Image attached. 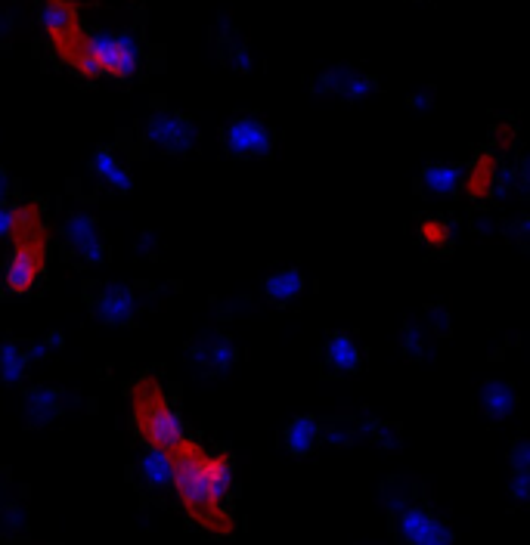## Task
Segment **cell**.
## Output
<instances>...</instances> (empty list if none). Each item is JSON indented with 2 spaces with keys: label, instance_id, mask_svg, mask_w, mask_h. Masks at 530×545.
Segmentation results:
<instances>
[{
  "label": "cell",
  "instance_id": "cell-1",
  "mask_svg": "<svg viewBox=\"0 0 530 545\" xmlns=\"http://www.w3.org/2000/svg\"><path fill=\"white\" fill-rule=\"evenodd\" d=\"M174 490L190 511V518L205 530H230L227 496L233 487V465L224 453H208L196 440L183 437L171 450Z\"/></svg>",
  "mask_w": 530,
  "mask_h": 545
},
{
  "label": "cell",
  "instance_id": "cell-2",
  "mask_svg": "<svg viewBox=\"0 0 530 545\" xmlns=\"http://www.w3.org/2000/svg\"><path fill=\"white\" fill-rule=\"evenodd\" d=\"M13 254L4 267L7 295H28L47 267V227L38 205H16L13 217Z\"/></svg>",
  "mask_w": 530,
  "mask_h": 545
},
{
  "label": "cell",
  "instance_id": "cell-3",
  "mask_svg": "<svg viewBox=\"0 0 530 545\" xmlns=\"http://www.w3.org/2000/svg\"><path fill=\"white\" fill-rule=\"evenodd\" d=\"M134 403V422L146 446H159V450H171L177 440L186 437L183 419L177 409L171 406L168 394L162 391V384H155L152 378L137 381V388L131 391Z\"/></svg>",
  "mask_w": 530,
  "mask_h": 545
},
{
  "label": "cell",
  "instance_id": "cell-4",
  "mask_svg": "<svg viewBox=\"0 0 530 545\" xmlns=\"http://www.w3.org/2000/svg\"><path fill=\"white\" fill-rule=\"evenodd\" d=\"M87 50L97 59L103 78H134L143 69V47L131 35L93 31V35H87Z\"/></svg>",
  "mask_w": 530,
  "mask_h": 545
},
{
  "label": "cell",
  "instance_id": "cell-5",
  "mask_svg": "<svg viewBox=\"0 0 530 545\" xmlns=\"http://www.w3.org/2000/svg\"><path fill=\"white\" fill-rule=\"evenodd\" d=\"M394 530H397V539L413 542V545H447V542H453V533L447 530V524L434 518L431 511L422 505H397Z\"/></svg>",
  "mask_w": 530,
  "mask_h": 545
},
{
  "label": "cell",
  "instance_id": "cell-6",
  "mask_svg": "<svg viewBox=\"0 0 530 545\" xmlns=\"http://www.w3.org/2000/svg\"><path fill=\"white\" fill-rule=\"evenodd\" d=\"M224 146L236 158H267L273 152V134L261 118L239 115L224 127Z\"/></svg>",
  "mask_w": 530,
  "mask_h": 545
},
{
  "label": "cell",
  "instance_id": "cell-7",
  "mask_svg": "<svg viewBox=\"0 0 530 545\" xmlns=\"http://www.w3.org/2000/svg\"><path fill=\"white\" fill-rule=\"evenodd\" d=\"M90 307L109 326H131L140 313V298L128 285L100 282V285H93V292H90Z\"/></svg>",
  "mask_w": 530,
  "mask_h": 545
},
{
  "label": "cell",
  "instance_id": "cell-8",
  "mask_svg": "<svg viewBox=\"0 0 530 545\" xmlns=\"http://www.w3.org/2000/svg\"><path fill=\"white\" fill-rule=\"evenodd\" d=\"M146 140L152 146H159L171 155H183L190 152L199 140V131L190 118H183L177 112H155L146 121Z\"/></svg>",
  "mask_w": 530,
  "mask_h": 545
},
{
  "label": "cell",
  "instance_id": "cell-9",
  "mask_svg": "<svg viewBox=\"0 0 530 545\" xmlns=\"http://www.w3.org/2000/svg\"><path fill=\"white\" fill-rule=\"evenodd\" d=\"M236 357V344L221 332H205L190 344V360L202 375H227Z\"/></svg>",
  "mask_w": 530,
  "mask_h": 545
},
{
  "label": "cell",
  "instance_id": "cell-10",
  "mask_svg": "<svg viewBox=\"0 0 530 545\" xmlns=\"http://www.w3.org/2000/svg\"><path fill=\"white\" fill-rule=\"evenodd\" d=\"M62 236H66V245L75 258H81L84 264H103L106 261V245L100 239L97 220L84 211L69 214L66 227H62Z\"/></svg>",
  "mask_w": 530,
  "mask_h": 545
},
{
  "label": "cell",
  "instance_id": "cell-11",
  "mask_svg": "<svg viewBox=\"0 0 530 545\" xmlns=\"http://www.w3.org/2000/svg\"><path fill=\"white\" fill-rule=\"evenodd\" d=\"M314 87L320 93H332V96H341V100L348 103H357L363 100V96L376 93V81H372V75H363L357 69H348V66H338V69H329L323 72Z\"/></svg>",
  "mask_w": 530,
  "mask_h": 545
},
{
  "label": "cell",
  "instance_id": "cell-12",
  "mask_svg": "<svg viewBox=\"0 0 530 545\" xmlns=\"http://www.w3.org/2000/svg\"><path fill=\"white\" fill-rule=\"evenodd\" d=\"M462 186L475 202L493 199V192L500 189V162H496V155H490V152L478 155L472 168L462 174Z\"/></svg>",
  "mask_w": 530,
  "mask_h": 545
},
{
  "label": "cell",
  "instance_id": "cell-13",
  "mask_svg": "<svg viewBox=\"0 0 530 545\" xmlns=\"http://www.w3.org/2000/svg\"><path fill=\"white\" fill-rule=\"evenodd\" d=\"M462 174H465V168H459V165H428L419 177V189L434 199H450L462 186Z\"/></svg>",
  "mask_w": 530,
  "mask_h": 545
},
{
  "label": "cell",
  "instance_id": "cell-14",
  "mask_svg": "<svg viewBox=\"0 0 530 545\" xmlns=\"http://www.w3.org/2000/svg\"><path fill=\"white\" fill-rule=\"evenodd\" d=\"M62 409H66V403H62V394L56 388H35L25 397V419L35 428H44L53 419H59Z\"/></svg>",
  "mask_w": 530,
  "mask_h": 545
},
{
  "label": "cell",
  "instance_id": "cell-15",
  "mask_svg": "<svg viewBox=\"0 0 530 545\" xmlns=\"http://www.w3.org/2000/svg\"><path fill=\"white\" fill-rule=\"evenodd\" d=\"M323 363L329 372L335 375H345V372H354L360 369L363 363V354H360V347L354 344L351 335H332L323 347Z\"/></svg>",
  "mask_w": 530,
  "mask_h": 545
},
{
  "label": "cell",
  "instance_id": "cell-16",
  "mask_svg": "<svg viewBox=\"0 0 530 545\" xmlns=\"http://www.w3.org/2000/svg\"><path fill=\"white\" fill-rule=\"evenodd\" d=\"M320 437H323V428L314 415H298V419L286 428V450L292 456H310L317 450Z\"/></svg>",
  "mask_w": 530,
  "mask_h": 545
},
{
  "label": "cell",
  "instance_id": "cell-17",
  "mask_svg": "<svg viewBox=\"0 0 530 545\" xmlns=\"http://www.w3.org/2000/svg\"><path fill=\"white\" fill-rule=\"evenodd\" d=\"M140 477L143 484L152 490H171L174 484V471H171V456L168 450H159V446H149L140 459Z\"/></svg>",
  "mask_w": 530,
  "mask_h": 545
},
{
  "label": "cell",
  "instance_id": "cell-18",
  "mask_svg": "<svg viewBox=\"0 0 530 545\" xmlns=\"http://www.w3.org/2000/svg\"><path fill=\"white\" fill-rule=\"evenodd\" d=\"M518 406V397H515V388L506 381H487L484 391H481V412L487 419L500 422L506 415H512Z\"/></svg>",
  "mask_w": 530,
  "mask_h": 545
},
{
  "label": "cell",
  "instance_id": "cell-19",
  "mask_svg": "<svg viewBox=\"0 0 530 545\" xmlns=\"http://www.w3.org/2000/svg\"><path fill=\"white\" fill-rule=\"evenodd\" d=\"M93 174H97L106 186H112L115 192H131L134 180L131 174L124 171V165L118 162L115 149H97V155H93Z\"/></svg>",
  "mask_w": 530,
  "mask_h": 545
},
{
  "label": "cell",
  "instance_id": "cell-20",
  "mask_svg": "<svg viewBox=\"0 0 530 545\" xmlns=\"http://www.w3.org/2000/svg\"><path fill=\"white\" fill-rule=\"evenodd\" d=\"M264 292H267V298H270L273 304H289V301H295V298L304 292V276H301L298 270H292V267L276 270V273L267 276Z\"/></svg>",
  "mask_w": 530,
  "mask_h": 545
},
{
  "label": "cell",
  "instance_id": "cell-21",
  "mask_svg": "<svg viewBox=\"0 0 530 545\" xmlns=\"http://www.w3.org/2000/svg\"><path fill=\"white\" fill-rule=\"evenodd\" d=\"M41 25L47 28L50 38H56L62 31H69L81 22H78V13L72 10V4H66V0H47L41 10Z\"/></svg>",
  "mask_w": 530,
  "mask_h": 545
},
{
  "label": "cell",
  "instance_id": "cell-22",
  "mask_svg": "<svg viewBox=\"0 0 530 545\" xmlns=\"http://www.w3.org/2000/svg\"><path fill=\"white\" fill-rule=\"evenodd\" d=\"M28 372V357H25V347L16 341H4L0 344V381L16 384L22 381Z\"/></svg>",
  "mask_w": 530,
  "mask_h": 545
},
{
  "label": "cell",
  "instance_id": "cell-23",
  "mask_svg": "<svg viewBox=\"0 0 530 545\" xmlns=\"http://www.w3.org/2000/svg\"><path fill=\"white\" fill-rule=\"evenodd\" d=\"M221 50H224L227 66H233L236 72H252V53H248V47L236 35H230V31L221 35Z\"/></svg>",
  "mask_w": 530,
  "mask_h": 545
},
{
  "label": "cell",
  "instance_id": "cell-24",
  "mask_svg": "<svg viewBox=\"0 0 530 545\" xmlns=\"http://www.w3.org/2000/svg\"><path fill=\"white\" fill-rule=\"evenodd\" d=\"M422 242L428 248H450V227L441 217H425L422 220Z\"/></svg>",
  "mask_w": 530,
  "mask_h": 545
},
{
  "label": "cell",
  "instance_id": "cell-25",
  "mask_svg": "<svg viewBox=\"0 0 530 545\" xmlns=\"http://www.w3.org/2000/svg\"><path fill=\"white\" fill-rule=\"evenodd\" d=\"M363 434V428H354V422H338L326 431V443L332 446H351L357 437Z\"/></svg>",
  "mask_w": 530,
  "mask_h": 545
},
{
  "label": "cell",
  "instance_id": "cell-26",
  "mask_svg": "<svg viewBox=\"0 0 530 545\" xmlns=\"http://www.w3.org/2000/svg\"><path fill=\"white\" fill-rule=\"evenodd\" d=\"M400 344L410 357H425V332L419 326H403L400 332Z\"/></svg>",
  "mask_w": 530,
  "mask_h": 545
},
{
  "label": "cell",
  "instance_id": "cell-27",
  "mask_svg": "<svg viewBox=\"0 0 530 545\" xmlns=\"http://www.w3.org/2000/svg\"><path fill=\"white\" fill-rule=\"evenodd\" d=\"M512 496L518 505H524L530 499V468H518L512 477Z\"/></svg>",
  "mask_w": 530,
  "mask_h": 545
},
{
  "label": "cell",
  "instance_id": "cell-28",
  "mask_svg": "<svg viewBox=\"0 0 530 545\" xmlns=\"http://www.w3.org/2000/svg\"><path fill=\"white\" fill-rule=\"evenodd\" d=\"M512 468L515 471L518 468H530V446H527V440H518L512 446Z\"/></svg>",
  "mask_w": 530,
  "mask_h": 545
},
{
  "label": "cell",
  "instance_id": "cell-29",
  "mask_svg": "<svg viewBox=\"0 0 530 545\" xmlns=\"http://www.w3.org/2000/svg\"><path fill=\"white\" fill-rule=\"evenodd\" d=\"M13 217H16V208H7L0 202V239H7L13 233Z\"/></svg>",
  "mask_w": 530,
  "mask_h": 545
},
{
  "label": "cell",
  "instance_id": "cell-30",
  "mask_svg": "<svg viewBox=\"0 0 530 545\" xmlns=\"http://www.w3.org/2000/svg\"><path fill=\"white\" fill-rule=\"evenodd\" d=\"M410 106L413 109H431L434 106V93H416V96H410Z\"/></svg>",
  "mask_w": 530,
  "mask_h": 545
},
{
  "label": "cell",
  "instance_id": "cell-31",
  "mask_svg": "<svg viewBox=\"0 0 530 545\" xmlns=\"http://www.w3.org/2000/svg\"><path fill=\"white\" fill-rule=\"evenodd\" d=\"M7 196H10V177L0 171V202H7Z\"/></svg>",
  "mask_w": 530,
  "mask_h": 545
}]
</instances>
